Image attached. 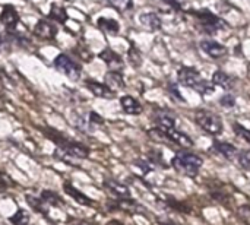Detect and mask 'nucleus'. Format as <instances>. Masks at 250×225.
Listing matches in <instances>:
<instances>
[{
	"mask_svg": "<svg viewBox=\"0 0 250 225\" xmlns=\"http://www.w3.org/2000/svg\"><path fill=\"white\" fill-rule=\"evenodd\" d=\"M177 78H179V82L182 85L195 89L201 95H211L215 91V85L212 82H208V81L202 79L201 73L193 67L183 66L182 69H179Z\"/></svg>",
	"mask_w": 250,
	"mask_h": 225,
	"instance_id": "obj_1",
	"label": "nucleus"
},
{
	"mask_svg": "<svg viewBox=\"0 0 250 225\" xmlns=\"http://www.w3.org/2000/svg\"><path fill=\"white\" fill-rule=\"evenodd\" d=\"M202 165L204 160L192 152H179L171 160V167L188 177H196Z\"/></svg>",
	"mask_w": 250,
	"mask_h": 225,
	"instance_id": "obj_2",
	"label": "nucleus"
},
{
	"mask_svg": "<svg viewBox=\"0 0 250 225\" xmlns=\"http://www.w3.org/2000/svg\"><path fill=\"white\" fill-rule=\"evenodd\" d=\"M54 157L59 158L60 161H66L69 158H75V160H85L89 157V148L67 139L62 146H57L54 151Z\"/></svg>",
	"mask_w": 250,
	"mask_h": 225,
	"instance_id": "obj_3",
	"label": "nucleus"
},
{
	"mask_svg": "<svg viewBox=\"0 0 250 225\" xmlns=\"http://www.w3.org/2000/svg\"><path fill=\"white\" fill-rule=\"evenodd\" d=\"M195 122L196 124L207 133L217 136L223 132V120L220 116L208 111V110H199L195 114Z\"/></svg>",
	"mask_w": 250,
	"mask_h": 225,
	"instance_id": "obj_4",
	"label": "nucleus"
},
{
	"mask_svg": "<svg viewBox=\"0 0 250 225\" xmlns=\"http://www.w3.org/2000/svg\"><path fill=\"white\" fill-rule=\"evenodd\" d=\"M54 67L73 82L79 81V78L82 75V67L79 66V63H76L67 54H59L54 59Z\"/></svg>",
	"mask_w": 250,
	"mask_h": 225,
	"instance_id": "obj_5",
	"label": "nucleus"
},
{
	"mask_svg": "<svg viewBox=\"0 0 250 225\" xmlns=\"http://www.w3.org/2000/svg\"><path fill=\"white\" fill-rule=\"evenodd\" d=\"M199 23H201V28L204 29V32L207 34H217L220 29L226 28V23L223 22V19H220L218 16L212 15L211 12L208 10H202V12H195Z\"/></svg>",
	"mask_w": 250,
	"mask_h": 225,
	"instance_id": "obj_6",
	"label": "nucleus"
},
{
	"mask_svg": "<svg viewBox=\"0 0 250 225\" xmlns=\"http://www.w3.org/2000/svg\"><path fill=\"white\" fill-rule=\"evenodd\" d=\"M34 34L41 40H54L57 35V26L50 19H40L34 26Z\"/></svg>",
	"mask_w": 250,
	"mask_h": 225,
	"instance_id": "obj_7",
	"label": "nucleus"
},
{
	"mask_svg": "<svg viewBox=\"0 0 250 225\" xmlns=\"http://www.w3.org/2000/svg\"><path fill=\"white\" fill-rule=\"evenodd\" d=\"M0 22L4 25L6 31H15L16 25L19 23V15L12 4L3 6L0 13Z\"/></svg>",
	"mask_w": 250,
	"mask_h": 225,
	"instance_id": "obj_8",
	"label": "nucleus"
},
{
	"mask_svg": "<svg viewBox=\"0 0 250 225\" xmlns=\"http://www.w3.org/2000/svg\"><path fill=\"white\" fill-rule=\"evenodd\" d=\"M85 86H86V89H88L91 94H94V95L98 97V98L111 100V98H114V95H116V92H113L105 83H100V82L92 81V79H86V81H85Z\"/></svg>",
	"mask_w": 250,
	"mask_h": 225,
	"instance_id": "obj_9",
	"label": "nucleus"
},
{
	"mask_svg": "<svg viewBox=\"0 0 250 225\" xmlns=\"http://www.w3.org/2000/svg\"><path fill=\"white\" fill-rule=\"evenodd\" d=\"M199 45H201L202 51L212 59H221L223 56L227 54V47L217 41H212V40H204V41H201Z\"/></svg>",
	"mask_w": 250,
	"mask_h": 225,
	"instance_id": "obj_10",
	"label": "nucleus"
},
{
	"mask_svg": "<svg viewBox=\"0 0 250 225\" xmlns=\"http://www.w3.org/2000/svg\"><path fill=\"white\" fill-rule=\"evenodd\" d=\"M63 190H64V193L69 195L76 204H79V205H82V206L91 208V206H94V204H95L91 198H88L83 192L78 190V189H76L73 184H70L69 182H66V183L63 184Z\"/></svg>",
	"mask_w": 250,
	"mask_h": 225,
	"instance_id": "obj_11",
	"label": "nucleus"
},
{
	"mask_svg": "<svg viewBox=\"0 0 250 225\" xmlns=\"http://www.w3.org/2000/svg\"><path fill=\"white\" fill-rule=\"evenodd\" d=\"M167 136V139L170 141V143H174L180 148H192L193 146V141L183 132H179L174 129H168V130H163Z\"/></svg>",
	"mask_w": 250,
	"mask_h": 225,
	"instance_id": "obj_12",
	"label": "nucleus"
},
{
	"mask_svg": "<svg viewBox=\"0 0 250 225\" xmlns=\"http://www.w3.org/2000/svg\"><path fill=\"white\" fill-rule=\"evenodd\" d=\"M104 187L111 193L114 195L117 199H127L130 198V189L123 184V183H119L116 180H111V179H105L104 180Z\"/></svg>",
	"mask_w": 250,
	"mask_h": 225,
	"instance_id": "obj_13",
	"label": "nucleus"
},
{
	"mask_svg": "<svg viewBox=\"0 0 250 225\" xmlns=\"http://www.w3.org/2000/svg\"><path fill=\"white\" fill-rule=\"evenodd\" d=\"M98 57H100L111 70H119V72H120V69L123 67V60H122V57H120L117 53H114L113 50H110V48L103 50V51L98 54Z\"/></svg>",
	"mask_w": 250,
	"mask_h": 225,
	"instance_id": "obj_14",
	"label": "nucleus"
},
{
	"mask_svg": "<svg viewBox=\"0 0 250 225\" xmlns=\"http://www.w3.org/2000/svg\"><path fill=\"white\" fill-rule=\"evenodd\" d=\"M120 105H122V110L129 116H139L142 113V110H144L141 102L136 98L130 97V95L122 97L120 98Z\"/></svg>",
	"mask_w": 250,
	"mask_h": 225,
	"instance_id": "obj_15",
	"label": "nucleus"
},
{
	"mask_svg": "<svg viewBox=\"0 0 250 225\" xmlns=\"http://www.w3.org/2000/svg\"><path fill=\"white\" fill-rule=\"evenodd\" d=\"M154 122L157 127L161 130H168L176 127V117L168 111H157L154 114Z\"/></svg>",
	"mask_w": 250,
	"mask_h": 225,
	"instance_id": "obj_16",
	"label": "nucleus"
},
{
	"mask_svg": "<svg viewBox=\"0 0 250 225\" xmlns=\"http://www.w3.org/2000/svg\"><path fill=\"white\" fill-rule=\"evenodd\" d=\"M110 206H114V208H111V211H123V212H129V214H138V212H141L139 204L135 202L130 198H127V199H117Z\"/></svg>",
	"mask_w": 250,
	"mask_h": 225,
	"instance_id": "obj_17",
	"label": "nucleus"
},
{
	"mask_svg": "<svg viewBox=\"0 0 250 225\" xmlns=\"http://www.w3.org/2000/svg\"><path fill=\"white\" fill-rule=\"evenodd\" d=\"M104 83L113 91H119L122 88H125V81H123V76L119 70H108L104 76Z\"/></svg>",
	"mask_w": 250,
	"mask_h": 225,
	"instance_id": "obj_18",
	"label": "nucleus"
},
{
	"mask_svg": "<svg viewBox=\"0 0 250 225\" xmlns=\"http://www.w3.org/2000/svg\"><path fill=\"white\" fill-rule=\"evenodd\" d=\"M139 22H141L146 29H149V31H158V29H161V26H163L161 18H160L157 13H154V12L142 13V15L139 16Z\"/></svg>",
	"mask_w": 250,
	"mask_h": 225,
	"instance_id": "obj_19",
	"label": "nucleus"
},
{
	"mask_svg": "<svg viewBox=\"0 0 250 225\" xmlns=\"http://www.w3.org/2000/svg\"><path fill=\"white\" fill-rule=\"evenodd\" d=\"M214 149L223 155L226 160H237V155H239V149L233 145V143H229V142H215L214 143Z\"/></svg>",
	"mask_w": 250,
	"mask_h": 225,
	"instance_id": "obj_20",
	"label": "nucleus"
},
{
	"mask_svg": "<svg viewBox=\"0 0 250 225\" xmlns=\"http://www.w3.org/2000/svg\"><path fill=\"white\" fill-rule=\"evenodd\" d=\"M97 26L107 35H117L120 31V25L116 19L111 18H100L97 20Z\"/></svg>",
	"mask_w": 250,
	"mask_h": 225,
	"instance_id": "obj_21",
	"label": "nucleus"
},
{
	"mask_svg": "<svg viewBox=\"0 0 250 225\" xmlns=\"http://www.w3.org/2000/svg\"><path fill=\"white\" fill-rule=\"evenodd\" d=\"M215 86H221L224 89H231L234 85V79L231 76H229L227 73L218 70L212 75V81H211Z\"/></svg>",
	"mask_w": 250,
	"mask_h": 225,
	"instance_id": "obj_22",
	"label": "nucleus"
},
{
	"mask_svg": "<svg viewBox=\"0 0 250 225\" xmlns=\"http://www.w3.org/2000/svg\"><path fill=\"white\" fill-rule=\"evenodd\" d=\"M26 202H28V205H29L35 212L44 215L45 218L48 217V205H47L41 198H35V196H32V195H26Z\"/></svg>",
	"mask_w": 250,
	"mask_h": 225,
	"instance_id": "obj_23",
	"label": "nucleus"
},
{
	"mask_svg": "<svg viewBox=\"0 0 250 225\" xmlns=\"http://www.w3.org/2000/svg\"><path fill=\"white\" fill-rule=\"evenodd\" d=\"M48 206H63L64 205V201L53 190H42L41 192V196H40Z\"/></svg>",
	"mask_w": 250,
	"mask_h": 225,
	"instance_id": "obj_24",
	"label": "nucleus"
},
{
	"mask_svg": "<svg viewBox=\"0 0 250 225\" xmlns=\"http://www.w3.org/2000/svg\"><path fill=\"white\" fill-rule=\"evenodd\" d=\"M48 18L59 22V23H64L67 20V12L63 6H59L56 3L51 4V9H50V13H48Z\"/></svg>",
	"mask_w": 250,
	"mask_h": 225,
	"instance_id": "obj_25",
	"label": "nucleus"
},
{
	"mask_svg": "<svg viewBox=\"0 0 250 225\" xmlns=\"http://www.w3.org/2000/svg\"><path fill=\"white\" fill-rule=\"evenodd\" d=\"M10 224L13 225H28L29 224V214L23 209H18L10 218H9Z\"/></svg>",
	"mask_w": 250,
	"mask_h": 225,
	"instance_id": "obj_26",
	"label": "nucleus"
},
{
	"mask_svg": "<svg viewBox=\"0 0 250 225\" xmlns=\"http://www.w3.org/2000/svg\"><path fill=\"white\" fill-rule=\"evenodd\" d=\"M107 3L114 7L117 12L123 13V12H127L133 7V1L132 0H107Z\"/></svg>",
	"mask_w": 250,
	"mask_h": 225,
	"instance_id": "obj_27",
	"label": "nucleus"
},
{
	"mask_svg": "<svg viewBox=\"0 0 250 225\" xmlns=\"http://www.w3.org/2000/svg\"><path fill=\"white\" fill-rule=\"evenodd\" d=\"M127 59L130 61V64L133 67H139L142 64V56H141V51L138 50V47H135L133 44L130 45L129 51H127Z\"/></svg>",
	"mask_w": 250,
	"mask_h": 225,
	"instance_id": "obj_28",
	"label": "nucleus"
},
{
	"mask_svg": "<svg viewBox=\"0 0 250 225\" xmlns=\"http://www.w3.org/2000/svg\"><path fill=\"white\" fill-rule=\"evenodd\" d=\"M233 130H234V133L239 136V138H242L243 141H246L250 145V130L249 129H246V127H243L242 124H239V123H234L233 124Z\"/></svg>",
	"mask_w": 250,
	"mask_h": 225,
	"instance_id": "obj_29",
	"label": "nucleus"
},
{
	"mask_svg": "<svg viewBox=\"0 0 250 225\" xmlns=\"http://www.w3.org/2000/svg\"><path fill=\"white\" fill-rule=\"evenodd\" d=\"M237 163L240 164L242 168L250 170V151H239Z\"/></svg>",
	"mask_w": 250,
	"mask_h": 225,
	"instance_id": "obj_30",
	"label": "nucleus"
},
{
	"mask_svg": "<svg viewBox=\"0 0 250 225\" xmlns=\"http://www.w3.org/2000/svg\"><path fill=\"white\" fill-rule=\"evenodd\" d=\"M13 186V180L3 171H0V193L6 192L9 187Z\"/></svg>",
	"mask_w": 250,
	"mask_h": 225,
	"instance_id": "obj_31",
	"label": "nucleus"
},
{
	"mask_svg": "<svg viewBox=\"0 0 250 225\" xmlns=\"http://www.w3.org/2000/svg\"><path fill=\"white\" fill-rule=\"evenodd\" d=\"M103 123H104V119H103L98 113H95V111H91V113H89V116H88V124L91 126V129H94V127H92L94 124L101 126Z\"/></svg>",
	"mask_w": 250,
	"mask_h": 225,
	"instance_id": "obj_32",
	"label": "nucleus"
},
{
	"mask_svg": "<svg viewBox=\"0 0 250 225\" xmlns=\"http://www.w3.org/2000/svg\"><path fill=\"white\" fill-rule=\"evenodd\" d=\"M220 104H221L223 107H226V108H231V107L236 105V97L231 95V94H227V95H224V97L220 100Z\"/></svg>",
	"mask_w": 250,
	"mask_h": 225,
	"instance_id": "obj_33",
	"label": "nucleus"
},
{
	"mask_svg": "<svg viewBox=\"0 0 250 225\" xmlns=\"http://www.w3.org/2000/svg\"><path fill=\"white\" fill-rule=\"evenodd\" d=\"M239 215L242 217L243 223L246 225H250V205H243L239 209Z\"/></svg>",
	"mask_w": 250,
	"mask_h": 225,
	"instance_id": "obj_34",
	"label": "nucleus"
},
{
	"mask_svg": "<svg viewBox=\"0 0 250 225\" xmlns=\"http://www.w3.org/2000/svg\"><path fill=\"white\" fill-rule=\"evenodd\" d=\"M168 205H170L171 208H174V209L180 211V212H189V211H190L189 208H186V205H185V204L176 202V201H173V199H170V201H168Z\"/></svg>",
	"mask_w": 250,
	"mask_h": 225,
	"instance_id": "obj_35",
	"label": "nucleus"
},
{
	"mask_svg": "<svg viewBox=\"0 0 250 225\" xmlns=\"http://www.w3.org/2000/svg\"><path fill=\"white\" fill-rule=\"evenodd\" d=\"M168 91H170V92H171V94H173L174 97H177V98H179V101L185 102V98H183V97H182V94H180V92L177 91V86H176V85H173V83H171V85L168 86Z\"/></svg>",
	"mask_w": 250,
	"mask_h": 225,
	"instance_id": "obj_36",
	"label": "nucleus"
},
{
	"mask_svg": "<svg viewBox=\"0 0 250 225\" xmlns=\"http://www.w3.org/2000/svg\"><path fill=\"white\" fill-rule=\"evenodd\" d=\"M157 223H158V225H177L174 221H171V220H168V218H166V220L158 218V220H157Z\"/></svg>",
	"mask_w": 250,
	"mask_h": 225,
	"instance_id": "obj_37",
	"label": "nucleus"
},
{
	"mask_svg": "<svg viewBox=\"0 0 250 225\" xmlns=\"http://www.w3.org/2000/svg\"><path fill=\"white\" fill-rule=\"evenodd\" d=\"M69 224H72V225H85L83 223H81V221H72V223L69 221Z\"/></svg>",
	"mask_w": 250,
	"mask_h": 225,
	"instance_id": "obj_38",
	"label": "nucleus"
},
{
	"mask_svg": "<svg viewBox=\"0 0 250 225\" xmlns=\"http://www.w3.org/2000/svg\"><path fill=\"white\" fill-rule=\"evenodd\" d=\"M108 225H122V224H120V223H117V221H111Z\"/></svg>",
	"mask_w": 250,
	"mask_h": 225,
	"instance_id": "obj_39",
	"label": "nucleus"
}]
</instances>
